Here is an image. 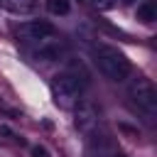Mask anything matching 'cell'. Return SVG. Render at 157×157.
I'll list each match as a JSON object with an SVG mask.
<instances>
[{
  "mask_svg": "<svg viewBox=\"0 0 157 157\" xmlns=\"http://www.w3.org/2000/svg\"><path fill=\"white\" fill-rule=\"evenodd\" d=\"M130 98L137 105V110L145 113L150 120L157 118V91H155V86H152L150 78H145V76L132 78V83H130Z\"/></svg>",
  "mask_w": 157,
  "mask_h": 157,
  "instance_id": "cell-2",
  "label": "cell"
},
{
  "mask_svg": "<svg viewBox=\"0 0 157 157\" xmlns=\"http://www.w3.org/2000/svg\"><path fill=\"white\" fill-rule=\"evenodd\" d=\"M113 157H125V155H113Z\"/></svg>",
  "mask_w": 157,
  "mask_h": 157,
  "instance_id": "cell-12",
  "label": "cell"
},
{
  "mask_svg": "<svg viewBox=\"0 0 157 157\" xmlns=\"http://www.w3.org/2000/svg\"><path fill=\"white\" fill-rule=\"evenodd\" d=\"M0 5L12 15H27L37 7V0H0Z\"/></svg>",
  "mask_w": 157,
  "mask_h": 157,
  "instance_id": "cell-6",
  "label": "cell"
},
{
  "mask_svg": "<svg viewBox=\"0 0 157 157\" xmlns=\"http://www.w3.org/2000/svg\"><path fill=\"white\" fill-rule=\"evenodd\" d=\"M29 155H32V157H49V150H47V147H42V145H32Z\"/></svg>",
  "mask_w": 157,
  "mask_h": 157,
  "instance_id": "cell-10",
  "label": "cell"
},
{
  "mask_svg": "<svg viewBox=\"0 0 157 157\" xmlns=\"http://www.w3.org/2000/svg\"><path fill=\"white\" fill-rule=\"evenodd\" d=\"M54 34H56V29L47 20H29V22H22L17 29V37L27 44H39L44 39H52Z\"/></svg>",
  "mask_w": 157,
  "mask_h": 157,
  "instance_id": "cell-4",
  "label": "cell"
},
{
  "mask_svg": "<svg viewBox=\"0 0 157 157\" xmlns=\"http://www.w3.org/2000/svg\"><path fill=\"white\" fill-rule=\"evenodd\" d=\"M91 54H93V64L98 66V71L105 78H110V81H125L130 76V71H132L128 56L118 47H113V44L96 42L91 47Z\"/></svg>",
  "mask_w": 157,
  "mask_h": 157,
  "instance_id": "cell-1",
  "label": "cell"
},
{
  "mask_svg": "<svg viewBox=\"0 0 157 157\" xmlns=\"http://www.w3.org/2000/svg\"><path fill=\"white\" fill-rule=\"evenodd\" d=\"M86 2H91V5H93L96 10H101V12H103V10H113V7H115V0H86Z\"/></svg>",
  "mask_w": 157,
  "mask_h": 157,
  "instance_id": "cell-9",
  "label": "cell"
},
{
  "mask_svg": "<svg viewBox=\"0 0 157 157\" xmlns=\"http://www.w3.org/2000/svg\"><path fill=\"white\" fill-rule=\"evenodd\" d=\"M123 2H128V5H130V2H132V0H123Z\"/></svg>",
  "mask_w": 157,
  "mask_h": 157,
  "instance_id": "cell-11",
  "label": "cell"
},
{
  "mask_svg": "<svg viewBox=\"0 0 157 157\" xmlns=\"http://www.w3.org/2000/svg\"><path fill=\"white\" fill-rule=\"evenodd\" d=\"M137 20H142V22H155V7H152L150 2H142V5L137 7Z\"/></svg>",
  "mask_w": 157,
  "mask_h": 157,
  "instance_id": "cell-8",
  "label": "cell"
},
{
  "mask_svg": "<svg viewBox=\"0 0 157 157\" xmlns=\"http://www.w3.org/2000/svg\"><path fill=\"white\" fill-rule=\"evenodd\" d=\"M81 83L71 76V74H56L52 78V96H54V103L59 108H74L81 98Z\"/></svg>",
  "mask_w": 157,
  "mask_h": 157,
  "instance_id": "cell-3",
  "label": "cell"
},
{
  "mask_svg": "<svg viewBox=\"0 0 157 157\" xmlns=\"http://www.w3.org/2000/svg\"><path fill=\"white\" fill-rule=\"evenodd\" d=\"M76 128L83 132V135H93L96 128H98V110L93 103L88 101H78L76 103Z\"/></svg>",
  "mask_w": 157,
  "mask_h": 157,
  "instance_id": "cell-5",
  "label": "cell"
},
{
  "mask_svg": "<svg viewBox=\"0 0 157 157\" xmlns=\"http://www.w3.org/2000/svg\"><path fill=\"white\" fill-rule=\"evenodd\" d=\"M47 7L52 15H69L71 12V0H47Z\"/></svg>",
  "mask_w": 157,
  "mask_h": 157,
  "instance_id": "cell-7",
  "label": "cell"
}]
</instances>
